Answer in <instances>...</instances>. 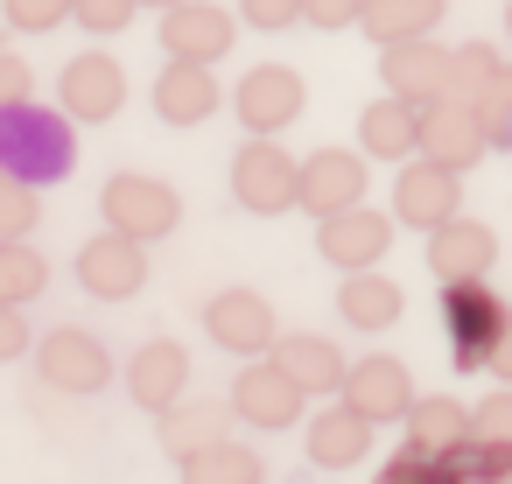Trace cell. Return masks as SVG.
<instances>
[{"label":"cell","mask_w":512,"mask_h":484,"mask_svg":"<svg viewBox=\"0 0 512 484\" xmlns=\"http://www.w3.org/2000/svg\"><path fill=\"white\" fill-rule=\"evenodd\" d=\"M477 120H484V134H491V148H512V64H505V71L484 85Z\"/></svg>","instance_id":"1f68e13d"},{"label":"cell","mask_w":512,"mask_h":484,"mask_svg":"<svg viewBox=\"0 0 512 484\" xmlns=\"http://www.w3.org/2000/svg\"><path fill=\"white\" fill-rule=\"evenodd\" d=\"M372 414H358L344 393L323 407V414H309V463H323V470H351V463H365V449H372Z\"/></svg>","instance_id":"ffe728a7"},{"label":"cell","mask_w":512,"mask_h":484,"mask_svg":"<svg viewBox=\"0 0 512 484\" xmlns=\"http://www.w3.org/2000/svg\"><path fill=\"white\" fill-rule=\"evenodd\" d=\"M36 365H43V386H57V393H99L113 379V358L92 330H50Z\"/></svg>","instance_id":"e0dca14e"},{"label":"cell","mask_w":512,"mask_h":484,"mask_svg":"<svg viewBox=\"0 0 512 484\" xmlns=\"http://www.w3.org/2000/svg\"><path fill=\"white\" fill-rule=\"evenodd\" d=\"M232 106H239V127H246V134H281V127L302 113V78H295L288 64H260V71L239 78Z\"/></svg>","instance_id":"9a60e30c"},{"label":"cell","mask_w":512,"mask_h":484,"mask_svg":"<svg viewBox=\"0 0 512 484\" xmlns=\"http://www.w3.org/2000/svg\"><path fill=\"white\" fill-rule=\"evenodd\" d=\"M239 15H246L253 29H295V22H309L302 0H239Z\"/></svg>","instance_id":"d590c367"},{"label":"cell","mask_w":512,"mask_h":484,"mask_svg":"<svg viewBox=\"0 0 512 484\" xmlns=\"http://www.w3.org/2000/svg\"><path fill=\"white\" fill-rule=\"evenodd\" d=\"M134 15H141V0H71V22L92 36H120Z\"/></svg>","instance_id":"d6a6232c"},{"label":"cell","mask_w":512,"mask_h":484,"mask_svg":"<svg viewBox=\"0 0 512 484\" xmlns=\"http://www.w3.org/2000/svg\"><path fill=\"white\" fill-rule=\"evenodd\" d=\"M491 372H498V379H505V386H512V330H505V344H498V351H491Z\"/></svg>","instance_id":"ab89813d"},{"label":"cell","mask_w":512,"mask_h":484,"mask_svg":"<svg viewBox=\"0 0 512 484\" xmlns=\"http://www.w3.org/2000/svg\"><path fill=\"white\" fill-rule=\"evenodd\" d=\"M204 330H211V344H225V351H239V358H267V351L281 344L274 302H267L260 288H225V295H211V302H204Z\"/></svg>","instance_id":"52a82bcc"},{"label":"cell","mask_w":512,"mask_h":484,"mask_svg":"<svg viewBox=\"0 0 512 484\" xmlns=\"http://www.w3.org/2000/svg\"><path fill=\"white\" fill-rule=\"evenodd\" d=\"M141 8H155V15H169V8H183V0H141Z\"/></svg>","instance_id":"60d3db41"},{"label":"cell","mask_w":512,"mask_h":484,"mask_svg":"<svg viewBox=\"0 0 512 484\" xmlns=\"http://www.w3.org/2000/svg\"><path fill=\"white\" fill-rule=\"evenodd\" d=\"M393 218H400V225H414V232H435V225L463 218V176H456V169H442V162H428V155L400 162Z\"/></svg>","instance_id":"277c9868"},{"label":"cell","mask_w":512,"mask_h":484,"mask_svg":"<svg viewBox=\"0 0 512 484\" xmlns=\"http://www.w3.org/2000/svg\"><path fill=\"white\" fill-rule=\"evenodd\" d=\"M344 400L372 421H407V407L421 400L407 365L400 358H351V379H344Z\"/></svg>","instance_id":"d6986e66"},{"label":"cell","mask_w":512,"mask_h":484,"mask_svg":"<svg viewBox=\"0 0 512 484\" xmlns=\"http://www.w3.org/2000/svg\"><path fill=\"white\" fill-rule=\"evenodd\" d=\"M442 330H449V358L463 372H491V351L512 330V302L491 295V281H449L442 288Z\"/></svg>","instance_id":"7a4b0ae2"},{"label":"cell","mask_w":512,"mask_h":484,"mask_svg":"<svg viewBox=\"0 0 512 484\" xmlns=\"http://www.w3.org/2000/svg\"><path fill=\"white\" fill-rule=\"evenodd\" d=\"M505 71V57L491 50V43H456L449 50V99H463V106H477L484 99V85Z\"/></svg>","instance_id":"f1b7e54d"},{"label":"cell","mask_w":512,"mask_h":484,"mask_svg":"<svg viewBox=\"0 0 512 484\" xmlns=\"http://www.w3.org/2000/svg\"><path fill=\"white\" fill-rule=\"evenodd\" d=\"M470 435H477V414H470L456 393H421V400L407 407V442L428 449V456H463Z\"/></svg>","instance_id":"cb8c5ba5"},{"label":"cell","mask_w":512,"mask_h":484,"mask_svg":"<svg viewBox=\"0 0 512 484\" xmlns=\"http://www.w3.org/2000/svg\"><path fill=\"white\" fill-rule=\"evenodd\" d=\"M393 225H400L393 211L351 204V211H337V218H316V253H323L330 267H344V274H365V267H379V260H386Z\"/></svg>","instance_id":"5b68a950"},{"label":"cell","mask_w":512,"mask_h":484,"mask_svg":"<svg viewBox=\"0 0 512 484\" xmlns=\"http://www.w3.org/2000/svg\"><path fill=\"white\" fill-rule=\"evenodd\" d=\"M351 204H365V155H351V148H316V155L302 162V211H309V218H337V211H351Z\"/></svg>","instance_id":"2e32d148"},{"label":"cell","mask_w":512,"mask_h":484,"mask_svg":"<svg viewBox=\"0 0 512 484\" xmlns=\"http://www.w3.org/2000/svg\"><path fill=\"white\" fill-rule=\"evenodd\" d=\"M0 8H8V22H15V29H29V36L64 29V22H71V0H0Z\"/></svg>","instance_id":"e575fe53"},{"label":"cell","mask_w":512,"mask_h":484,"mask_svg":"<svg viewBox=\"0 0 512 484\" xmlns=\"http://www.w3.org/2000/svg\"><path fill=\"white\" fill-rule=\"evenodd\" d=\"M232 197L253 211V218H281L302 204V162L274 141V134H253L239 155H232Z\"/></svg>","instance_id":"3957f363"},{"label":"cell","mask_w":512,"mask_h":484,"mask_svg":"<svg viewBox=\"0 0 512 484\" xmlns=\"http://www.w3.org/2000/svg\"><path fill=\"white\" fill-rule=\"evenodd\" d=\"M232 421H239L232 400H176V407H162V449L176 463H190V456L232 442Z\"/></svg>","instance_id":"7402d4cb"},{"label":"cell","mask_w":512,"mask_h":484,"mask_svg":"<svg viewBox=\"0 0 512 484\" xmlns=\"http://www.w3.org/2000/svg\"><path fill=\"white\" fill-rule=\"evenodd\" d=\"M358 148L365 155H379V162H414L421 155V106L414 99H372L365 113H358Z\"/></svg>","instance_id":"603a6c76"},{"label":"cell","mask_w":512,"mask_h":484,"mask_svg":"<svg viewBox=\"0 0 512 484\" xmlns=\"http://www.w3.org/2000/svg\"><path fill=\"white\" fill-rule=\"evenodd\" d=\"M183 484H260V456L239 442H218V449L183 463Z\"/></svg>","instance_id":"f546056e"},{"label":"cell","mask_w":512,"mask_h":484,"mask_svg":"<svg viewBox=\"0 0 512 484\" xmlns=\"http://www.w3.org/2000/svg\"><path fill=\"white\" fill-rule=\"evenodd\" d=\"M211 113H218V78H211V64L169 57L162 78H155V120H169V127H204Z\"/></svg>","instance_id":"44dd1931"},{"label":"cell","mask_w":512,"mask_h":484,"mask_svg":"<svg viewBox=\"0 0 512 484\" xmlns=\"http://www.w3.org/2000/svg\"><path fill=\"white\" fill-rule=\"evenodd\" d=\"M36 218H43L36 183H22V176L0 169V239H29V232H36Z\"/></svg>","instance_id":"4dcf8cb0"},{"label":"cell","mask_w":512,"mask_h":484,"mask_svg":"<svg viewBox=\"0 0 512 484\" xmlns=\"http://www.w3.org/2000/svg\"><path fill=\"white\" fill-rule=\"evenodd\" d=\"M309 400H330V393H344V379H351V358L330 344V337H309V330H295V337H281L274 351H267Z\"/></svg>","instance_id":"ac0fdd59"},{"label":"cell","mask_w":512,"mask_h":484,"mask_svg":"<svg viewBox=\"0 0 512 484\" xmlns=\"http://www.w3.org/2000/svg\"><path fill=\"white\" fill-rule=\"evenodd\" d=\"M22 351H29V316H22V302H0V365Z\"/></svg>","instance_id":"74e56055"},{"label":"cell","mask_w":512,"mask_h":484,"mask_svg":"<svg viewBox=\"0 0 512 484\" xmlns=\"http://www.w3.org/2000/svg\"><path fill=\"white\" fill-rule=\"evenodd\" d=\"M400 302H407V295H400L379 267L344 274V288H337V309H344L351 330H393V323H400Z\"/></svg>","instance_id":"484cf974"},{"label":"cell","mask_w":512,"mask_h":484,"mask_svg":"<svg viewBox=\"0 0 512 484\" xmlns=\"http://www.w3.org/2000/svg\"><path fill=\"white\" fill-rule=\"evenodd\" d=\"M232 36H239V22L218 8V0H183V8L162 15V50L183 57V64H218L232 50Z\"/></svg>","instance_id":"4fadbf2b"},{"label":"cell","mask_w":512,"mask_h":484,"mask_svg":"<svg viewBox=\"0 0 512 484\" xmlns=\"http://www.w3.org/2000/svg\"><path fill=\"white\" fill-rule=\"evenodd\" d=\"M78 120L64 113V106H43V99H29V106H0V169L8 176H22V183H57V176H71V162H78V134H71Z\"/></svg>","instance_id":"6da1fadb"},{"label":"cell","mask_w":512,"mask_h":484,"mask_svg":"<svg viewBox=\"0 0 512 484\" xmlns=\"http://www.w3.org/2000/svg\"><path fill=\"white\" fill-rule=\"evenodd\" d=\"M505 484H512V477H505Z\"/></svg>","instance_id":"ee69618b"},{"label":"cell","mask_w":512,"mask_h":484,"mask_svg":"<svg viewBox=\"0 0 512 484\" xmlns=\"http://www.w3.org/2000/svg\"><path fill=\"white\" fill-rule=\"evenodd\" d=\"M302 407H309V393H302L274 358H253V365L232 379V414L253 421V428H288V421H302Z\"/></svg>","instance_id":"30bf717a"},{"label":"cell","mask_w":512,"mask_h":484,"mask_svg":"<svg viewBox=\"0 0 512 484\" xmlns=\"http://www.w3.org/2000/svg\"><path fill=\"white\" fill-rule=\"evenodd\" d=\"M470 414H477V435H470V442H505V449H512V386L484 393Z\"/></svg>","instance_id":"836d02e7"},{"label":"cell","mask_w":512,"mask_h":484,"mask_svg":"<svg viewBox=\"0 0 512 484\" xmlns=\"http://www.w3.org/2000/svg\"><path fill=\"white\" fill-rule=\"evenodd\" d=\"M379 78L393 99H414V106H435L449 99V50L435 36H414V43H386L379 57Z\"/></svg>","instance_id":"8fae6325"},{"label":"cell","mask_w":512,"mask_h":484,"mask_svg":"<svg viewBox=\"0 0 512 484\" xmlns=\"http://www.w3.org/2000/svg\"><path fill=\"white\" fill-rule=\"evenodd\" d=\"M78 281L99 295V302H127L148 288V239H127V232H99L78 246Z\"/></svg>","instance_id":"8992f818"},{"label":"cell","mask_w":512,"mask_h":484,"mask_svg":"<svg viewBox=\"0 0 512 484\" xmlns=\"http://www.w3.org/2000/svg\"><path fill=\"white\" fill-rule=\"evenodd\" d=\"M183 379H190V358H183V344H169V337L141 344L134 365H127V393H134L148 414L176 407V400H183Z\"/></svg>","instance_id":"d4e9b609"},{"label":"cell","mask_w":512,"mask_h":484,"mask_svg":"<svg viewBox=\"0 0 512 484\" xmlns=\"http://www.w3.org/2000/svg\"><path fill=\"white\" fill-rule=\"evenodd\" d=\"M50 288V260L29 239H0V302H36Z\"/></svg>","instance_id":"83f0119b"},{"label":"cell","mask_w":512,"mask_h":484,"mask_svg":"<svg viewBox=\"0 0 512 484\" xmlns=\"http://www.w3.org/2000/svg\"><path fill=\"white\" fill-rule=\"evenodd\" d=\"M176 218H183V204H176V190L162 183V176H113L106 183V225L113 232H127V239H162V232H176Z\"/></svg>","instance_id":"ba28073f"},{"label":"cell","mask_w":512,"mask_h":484,"mask_svg":"<svg viewBox=\"0 0 512 484\" xmlns=\"http://www.w3.org/2000/svg\"><path fill=\"white\" fill-rule=\"evenodd\" d=\"M505 36H512V0H505Z\"/></svg>","instance_id":"7bdbcfd3"},{"label":"cell","mask_w":512,"mask_h":484,"mask_svg":"<svg viewBox=\"0 0 512 484\" xmlns=\"http://www.w3.org/2000/svg\"><path fill=\"white\" fill-rule=\"evenodd\" d=\"M442 22V0H365L358 29L386 50V43H414V36H435Z\"/></svg>","instance_id":"4316f807"},{"label":"cell","mask_w":512,"mask_h":484,"mask_svg":"<svg viewBox=\"0 0 512 484\" xmlns=\"http://www.w3.org/2000/svg\"><path fill=\"white\" fill-rule=\"evenodd\" d=\"M456 484H491V477H477V470H463V477H456Z\"/></svg>","instance_id":"b9f144b4"},{"label":"cell","mask_w":512,"mask_h":484,"mask_svg":"<svg viewBox=\"0 0 512 484\" xmlns=\"http://www.w3.org/2000/svg\"><path fill=\"white\" fill-rule=\"evenodd\" d=\"M491 267H498V239H491V225H477V218H449V225H435L428 232V274L449 288V281H491Z\"/></svg>","instance_id":"7c38bea8"},{"label":"cell","mask_w":512,"mask_h":484,"mask_svg":"<svg viewBox=\"0 0 512 484\" xmlns=\"http://www.w3.org/2000/svg\"><path fill=\"white\" fill-rule=\"evenodd\" d=\"M484 148H491V134H484V120H477V106H463V99H435V106H421V155L428 162H442V169H477L484 162Z\"/></svg>","instance_id":"9c48e42d"},{"label":"cell","mask_w":512,"mask_h":484,"mask_svg":"<svg viewBox=\"0 0 512 484\" xmlns=\"http://www.w3.org/2000/svg\"><path fill=\"white\" fill-rule=\"evenodd\" d=\"M29 99H36V71L0 50V106H29Z\"/></svg>","instance_id":"8d00e7d4"},{"label":"cell","mask_w":512,"mask_h":484,"mask_svg":"<svg viewBox=\"0 0 512 484\" xmlns=\"http://www.w3.org/2000/svg\"><path fill=\"white\" fill-rule=\"evenodd\" d=\"M57 92H64V113H71V120H113V113L127 106V71H120L106 50H85V57L64 64Z\"/></svg>","instance_id":"5bb4252c"},{"label":"cell","mask_w":512,"mask_h":484,"mask_svg":"<svg viewBox=\"0 0 512 484\" xmlns=\"http://www.w3.org/2000/svg\"><path fill=\"white\" fill-rule=\"evenodd\" d=\"M302 8H309L316 29H351V22L365 15V0H302Z\"/></svg>","instance_id":"f35d334b"}]
</instances>
